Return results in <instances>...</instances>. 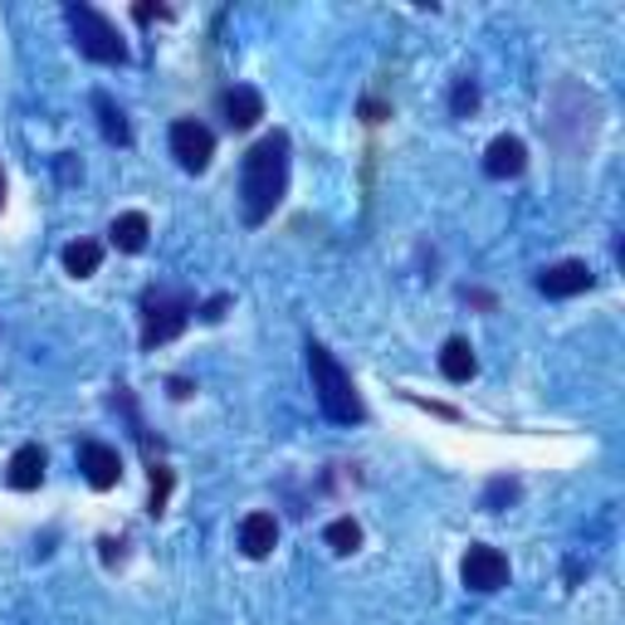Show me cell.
Masks as SVG:
<instances>
[{
  "instance_id": "21",
  "label": "cell",
  "mask_w": 625,
  "mask_h": 625,
  "mask_svg": "<svg viewBox=\"0 0 625 625\" xmlns=\"http://www.w3.org/2000/svg\"><path fill=\"white\" fill-rule=\"evenodd\" d=\"M225 309H230V299H225V293H215V299L211 303H201V323H220V317H225Z\"/></svg>"
},
{
  "instance_id": "14",
  "label": "cell",
  "mask_w": 625,
  "mask_h": 625,
  "mask_svg": "<svg viewBox=\"0 0 625 625\" xmlns=\"http://www.w3.org/2000/svg\"><path fill=\"white\" fill-rule=\"evenodd\" d=\"M147 235H152V220H147L142 211H122L118 220L108 225V240H112V249H122V255H142Z\"/></svg>"
},
{
  "instance_id": "6",
  "label": "cell",
  "mask_w": 625,
  "mask_h": 625,
  "mask_svg": "<svg viewBox=\"0 0 625 625\" xmlns=\"http://www.w3.org/2000/svg\"><path fill=\"white\" fill-rule=\"evenodd\" d=\"M460 576L470 591H479V596H488V591L508 586V557L498 548H488V542H474L470 552H464L460 562Z\"/></svg>"
},
{
  "instance_id": "24",
  "label": "cell",
  "mask_w": 625,
  "mask_h": 625,
  "mask_svg": "<svg viewBox=\"0 0 625 625\" xmlns=\"http://www.w3.org/2000/svg\"><path fill=\"white\" fill-rule=\"evenodd\" d=\"M0 206H6V172H0Z\"/></svg>"
},
{
  "instance_id": "4",
  "label": "cell",
  "mask_w": 625,
  "mask_h": 625,
  "mask_svg": "<svg viewBox=\"0 0 625 625\" xmlns=\"http://www.w3.org/2000/svg\"><path fill=\"white\" fill-rule=\"evenodd\" d=\"M191 313H196V299H191L186 289H162V283L147 289L142 293V347L152 352V347L181 337L191 323Z\"/></svg>"
},
{
  "instance_id": "1",
  "label": "cell",
  "mask_w": 625,
  "mask_h": 625,
  "mask_svg": "<svg viewBox=\"0 0 625 625\" xmlns=\"http://www.w3.org/2000/svg\"><path fill=\"white\" fill-rule=\"evenodd\" d=\"M283 191H289V132H265L245 152V166H240L245 225H265L279 211Z\"/></svg>"
},
{
  "instance_id": "18",
  "label": "cell",
  "mask_w": 625,
  "mask_h": 625,
  "mask_svg": "<svg viewBox=\"0 0 625 625\" xmlns=\"http://www.w3.org/2000/svg\"><path fill=\"white\" fill-rule=\"evenodd\" d=\"M474 108H479V84H474L470 74H460L454 78V94H450V112L454 118H470Z\"/></svg>"
},
{
  "instance_id": "19",
  "label": "cell",
  "mask_w": 625,
  "mask_h": 625,
  "mask_svg": "<svg viewBox=\"0 0 625 625\" xmlns=\"http://www.w3.org/2000/svg\"><path fill=\"white\" fill-rule=\"evenodd\" d=\"M518 498V479H508V474H498V479H488L484 488V508L488 514H498V508H508Z\"/></svg>"
},
{
  "instance_id": "12",
  "label": "cell",
  "mask_w": 625,
  "mask_h": 625,
  "mask_svg": "<svg viewBox=\"0 0 625 625\" xmlns=\"http://www.w3.org/2000/svg\"><path fill=\"white\" fill-rule=\"evenodd\" d=\"M240 548H245V557H269L279 548V522H274V514H245V522H240Z\"/></svg>"
},
{
  "instance_id": "23",
  "label": "cell",
  "mask_w": 625,
  "mask_h": 625,
  "mask_svg": "<svg viewBox=\"0 0 625 625\" xmlns=\"http://www.w3.org/2000/svg\"><path fill=\"white\" fill-rule=\"evenodd\" d=\"M172 396H176V401H186V396H191V381H181V377H172Z\"/></svg>"
},
{
  "instance_id": "13",
  "label": "cell",
  "mask_w": 625,
  "mask_h": 625,
  "mask_svg": "<svg viewBox=\"0 0 625 625\" xmlns=\"http://www.w3.org/2000/svg\"><path fill=\"white\" fill-rule=\"evenodd\" d=\"M474 371H479V357H474L470 337H450V343L440 347V377L464 386V381H474Z\"/></svg>"
},
{
  "instance_id": "10",
  "label": "cell",
  "mask_w": 625,
  "mask_h": 625,
  "mask_svg": "<svg viewBox=\"0 0 625 625\" xmlns=\"http://www.w3.org/2000/svg\"><path fill=\"white\" fill-rule=\"evenodd\" d=\"M220 112H225V122H230L235 132H245V128H255V122L265 118V98H259V88L235 84V88H225L220 94Z\"/></svg>"
},
{
  "instance_id": "5",
  "label": "cell",
  "mask_w": 625,
  "mask_h": 625,
  "mask_svg": "<svg viewBox=\"0 0 625 625\" xmlns=\"http://www.w3.org/2000/svg\"><path fill=\"white\" fill-rule=\"evenodd\" d=\"M166 142H172L176 166H181V172H191V176L206 172L211 157H215V132L201 118H176L172 132H166Z\"/></svg>"
},
{
  "instance_id": "2",
  "label": "cell",
  "mask_w": 625,
  "mask_h": 625,
  "mask_svg": "<svg viewBox=\"0 0 625 625\" xmlns=\"http://www.w3.org/2000/svg\"><path fill=\"white\" fill-rule=\"evenodd\" d=\"M309 371H313V391L327 420H337V425H362L367 420V406H362L352 371L323 343H309Z\"/></svg>"
},
{
  "instance_id": "9",
  "label": "cell",
  "mask_w": 625,
  "mask_h": 625,
  "mask_svg": "<svg viewBox=\"0 0 625 625\" xmlns=\"http://www.w3.org/2000/svg\"><path fill=\"white\" fill-rule=\"evenodd\" d=\"M522 166H528V147H522V138H514V132H504V138L488 142V152H484V172L494 176V181L522 176Z\"/></svg>"
},
{
  "instance_id": "8",
  "label": "cell",
  "mask_w": 625,
  "mask_h": 625,
  "mask_svg": "<svg viewBox=\"0 0 625 625\" xmlns=\"http://www.w3.org/2000/svg\"><path fill=\"white\" fill-rule=\"evenodd\" d=\"M78 470H84V479L94 488H112L122 479V454L104 445V440H84L78 445Z\"/></svg>"
},
{
  "instance_id": "15",
  "label": "cell",
  "mask_w": 625,
  "mask_h": 625,
  "mask_svg": "<svg viewBox=\"0 0 625 625\" xmlns=\"http://www.w3.org/2000/svg\"><path fill=\"white\" fill-rule=\"evenodd\" d=\"M94 112H98V128H104L108 142H118V147L132 142V122L122 118V108L112 104V94H104V88H98V94H94Z\"/></svg>"
},
{
  "instance_id": "16",
  "label": "cell",
  "mask_w": 625,
  "mask_h": 625,
  "mask_svg": "<svg viewBox=\"0 0 625 625\" xmlns=\"http://www.w3.org/2000/svg\"><path fill=\"white\" fill-rule=\"evenodd\" d=\"M64 269H69L74 279H88V274H98V265H104V245L98 240H74V245H64Z\"/></svg>"
},
{
  "instance_id": "20",
  "label": "cell",
  "mask_w": 625,
  "mask_h": 625,
  "mask_svg": "<svg viewBox=\"0 0 625 625\" xmlns=\"http://www.w3.org/2000/svg\"><path fill=\"white\" fill-rule=\"evenodd\" d=\"M172 470L166 464H152V514H166V498H172Z\"/></svg>"
},
{
  "instance_id": "3",
  "label": "cell",
  "mask_w": 625,
  "mask_h": 625,
  "mask_svg": "<svg viewBox=\"0 0 625 625\" xmlns=\"http://www.w3.org/2000/svg\"><path fill=\"white\" fill-rule=\"evenodd\" d=\"M64 20H69L74 44H78L84 60H94V64H128V40L118 35V25H112L104 10L69 0V6H64Z\"/></svg>"
},
{
  "instance_id": "11",
  "label": "cell",
  "mask_w": 625,
  "mask_h": 625,
  "mask_svg": "<svg viewBox=\"0 0 625 625\" xmlns=\"http://www.w3.org/2000/svg\"><path fill=\"white\" fill-rule=\"evenodd\" d=\"M44 470H50L44 450L40 445H20L15 454H10V464H6V484L20 488V494H30V488L44 484Z\"/></svg>"
},
{
  "instance_id": "17",
  "label": "cell",
  "mask_w": 625,
  "mask_h": 625,
  "mask_svg": "<svg viewBox=\"0 0 625 625\" xmlns=\"http://www.w3.org/2000/svg\"><path fill=\"white\" fill-rule=\"evenodd\" d=\"M323 538H327V548H333L337 557H352L362 548V528H357V518H333L323 528Z\"/></svg>"
},
{
  "instance_id": "22",
  "label": "cell",
  "mask_w": 625,
  "mask_h": 625,
  "mask_svg": "<svg viewBox=\"0 0 625 625\" xmlns=\"http://www.w3.org/2000/svg\"><path fill=\"white\" fill-rule=\"evenodd\" d=\"M132 15H138L142 25H152V20H166V6H138Z\"/></svg>"
},
{
  "instance_id": "7",
  "label": "cell",
  "mask_w": 625,
  "mask_h": 625,
  "mask_svg": "<svg viewBox=\"0 0 625 625\" xmlns=\"http://www.w3.org/2000/svg\"><path fill=\"white\" fill-rule=\"evenodd\" d=\"M596 274H591L586 259H562V265H548L538 274V289L548 293V299H576V293H586Z\"/></svg>"
}]
</instances>
